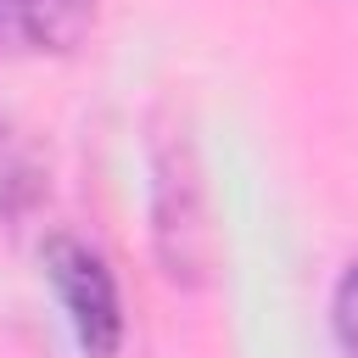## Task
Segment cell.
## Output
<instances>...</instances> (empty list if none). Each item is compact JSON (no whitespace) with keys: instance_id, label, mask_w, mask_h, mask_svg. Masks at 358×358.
Instances as JSON below:
<instances>
[{"instance_id":"6da1fadb","label":"cell","mask_w":358,"mask_h":358,"mask_svg":"<svg viewBox=\"0 0 358 358\" xmlns=\"http://www.w3.org/2000/svg\"><path fill=\"white\" fill-rule=\"evenodd\" d=\"M151 235L162 274L173 285H196L207 274V190L196 168V145L179 123L157 129L151 140Z\"/></svg>"},{"instance_id":"7a4b0ae2","label":"cell","mask_w":358,"mask_h":358,"mask_svg":"<svg viewBox=\"0 0 358 358\" xmlns=\"http://www.w3.org/2000/svg\"><path fill=\"white\" fill-rule=\"evenodd\" d=\"M45 274H50L62 308H67L78 347L90 358H112L117 341H123V296H117L106 257L90 252L84 241H73V235H50L45 241Z\"/></svg>"},{"instance_id":"3957f363","label":"cell","mask_w":358,"mask_h":358,"mask_svg":"<svg viewBox=\"0 0 358 358\" xmlns=\"http://www.w3.org/2000/svg\"><path fill=\"white\" fill-rule=\"evenodd\" d=\"M39 157H34V145L22 140V129L0 112V235H11L28 213H34V201H39Z\"/></svg>"},{"instance_id":"277c9868","label":"cell","mask_w":358,"mask_h":358,"mask_svg":"<svg viewBox=\"0 0 358 358\" xmlns=\"http://www.w3.org/2000/svg\"><path fill=\"white\" fill-rule=\"evenodd\" d=\"M90 22H95V0H28L17 34H28L39 50H67L90 34Z\"/></svg>"},{"instance_id":"5b68a950","label":"cell","mask_w":358,"mask_h":358,"mask_svg":"<svg viewBox=\"0 0 358 358\" xmlns=\"http://www.w3.org/2000/svg\"><path fill=\"white\" fill-rule=\"evenodd\" d=\"M330 324L347 358H358V263L336 280V302H330Z\"/></svg>"},{"instance_id":"8992f818","label":"cell","mask_w":358,"mask_h":358,"mask_svg":"<svg viewBox=\"0 0 358 358\" xmlns=\"http://www.w3.org/2000/svg\"><path fill=\"white\" fill-rule=\"evenodd\" d=\"M22 6H28V0H0V39H6L11 28H22Z\"/></svg>"}]
</instances>
